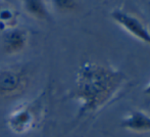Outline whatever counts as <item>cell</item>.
Returning a JSON list of instances; mask_svg holds the SVG:
<instances>
[{
	"mask_svg": "<svg viewBox=\"0 0 150 137\" xmlns=\"http://www.w3.org/2000/svg\"><path fill=\"white\" fill-rule=\"evenodd\" d=\"M29 42V34L24 29L13 27L4 31L2 47L7 54H18L24 51Z\"/></svg>",
	"mask_w": 150,
	"mask_h": 137,
	"instance_id": "5",
	"label": "cell"
},
{
	"mask_svg": "<svg viewBox=\"0 0 150 137\" xmlns=\"http://www.w3.org/2000/svg\"><path fill=\"white\" fill-rule=\"evenodd\" d=\"M120 127L129 131L137 133H145L150 131V115L141 109L130 111L120 121Z\"/></svg>",
	"mask_w": 150,
	"mask_h": 137,
	"instance_id": "6",
	"label": "cell"
},
{
	"mask_svg": "<svg viewBox=\"0 0 150 137\" xmlns=\"http://www.w3.org/2000/svg\"><path fill=\"white\" fill-rule=\"evenodd\" d=\"M16 23H18L16 13L11 8H1L0 9V28L2 26V29L6 31L8 29L16 27Z\"/></svg>",
	"mask_w": 150,
	"mask_h": 137,
	"instance_id": "8",
	"label": "cell"
},
{
	"mask_svg": "<svg viewBox=\"0 0 150 137\" xmlns=\"http://www.w3.org/2000/svg\"><path fill=\"white\" fill-rule=\"evenodd\" d=\"M144 92H145V94H146V95H148L149 97H150V82L148 83V85H147L146 87H145Z\"/></svg>",
	"mask_w": 150,
	"mask_h": 137,
	"instance_id": "10",
	"label": "cell"
},
{
	"mask_svg": "<svg viewBox=\"0 0 150 137\" xmlns=\"http://www.w3.org/2000/svg\"><path fill=\"white\" fill-rule=\"evenodd\" d=\"M110 16L113 22L117 23L126 32L150 46V31L146 25L137 16L122 9L112 10L110 12Z\"/></svg>",
	"mask_w": 150,
	"mask_h": 137,
	"instance_id": "4",
	"label": "cell"
},
{
	"mask_svg": "<svg viewBox=\"0 0 150 137\" xmlns=\"http://www.w3.org/2000/svg\"><path fill=\"white\" fill-rule=\"evenodd\" d=\"M23 6L27 13L33 18L39 21L49 18V11L44 0H23Z\"/></svg>",
	"mask_w": 150,
	"mask_h": 137,
	"instance_id": "7",
	"label": "cell"
},
{
	"mask_svg": "<svg viewBox=\"0 0 150 137\" xmlns=\"http://www.w3.org/2000/svg\"><path fill=\"white\" fill-rule=\"evenodd\" d=\"M43 109L42 97L18 106L7 115L6 125L8 129L18 135H24L31 132L36 129L41 122Z\"/></svg>",
	"mask_w": 150,
	"mask_h": 137,
	"instance_id": "2",
	"label": "cell"
},
{
	"mask_svg": "<svg viewBox=\"0 0 150 137\" xmlns=\"http://www.w3.org/2000/svg\"><path fill=\"white\" fill-rule=\"evenodd\" d=\"M52 3L55 9L60 12H71L78 6L76 0H52Z\"/></svg>",
	"mask_w": 150,
	"mask_h": 137,
	"instance_id": "9",
	"label": "cell"
},
{
	"mask_svg": "<svg viewBox=\"0 0 150 137\" xmlns=\"http://www.w3.org/2000/svg\"><path fill=\"white\" fill-rule=\"evenodd\" d=\"M28 83L29 76L24 69L9 67L0 70V95L3 97L22 93Z\"/></svg>",
	"mask_w": 150,
	"mask_h": 137,
	"instance_id": "3",
	"label": "cell"
},
{
	"mask_svg": "<svg viewBox=\"0 0 150 137\" xmlns=\"http://www.w3.org/2000/svg\"><path fill=\"white\" fill-rule=\"evenodd\" d=\"M126 75L112 67L85 62L78 70L76 84L69 97L79 102V117L98 111L122 89Z\"/></svg>",
	"mask_w": 150,
	"mask_h": 137,
	"instance_id": "1",
	"label": "cell"
}]
</instances>
